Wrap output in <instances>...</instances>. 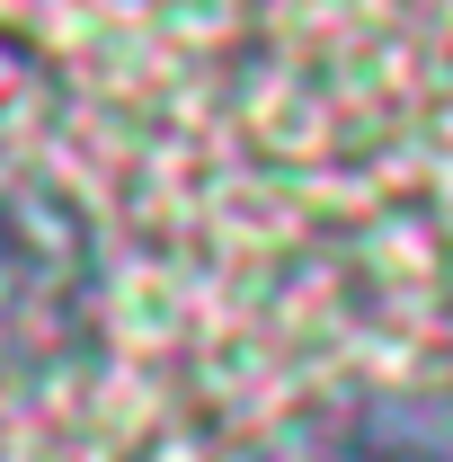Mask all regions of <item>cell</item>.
<instances>
[{
	"label": "cell",
	"instance_id": "6da1fadb",
	"mask_svg": "<svg viewBox=\"0 0 453 462\" xmlns=\"http://www.w3.org/2000/svg\"><path fill=\"white\" fill-rule=\"evenodd\" d=\"M320 462H453V436H436L409 409H365L356 427H338V445Z\"/></svg>",
	"mask_w": 453,
	"mask_h": 462
}]
</instances>
